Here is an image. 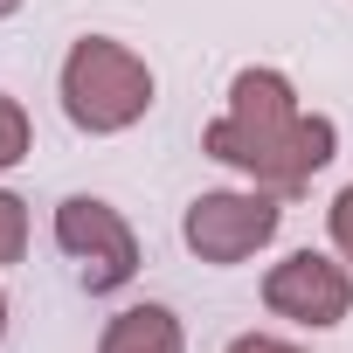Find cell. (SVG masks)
Returning a JSON list of instances; mask_svg holds the SVG:
<instances>
[{
	"label": "cell",
	"instance_id": "cell-8",
	"mask_svg": "<svg viewBox=\"0 0 353 353\" xmlns=\"http://www.w3.org/2000/svg\"><path fill=\"white\" fill-rule=\"evenodd\" d=\"M28 152V111L14 97H0V166H14Z\"/></svg>",
	"mask_w": 353,
	"mask_h": 353
},
{
	"label": "cell",
	"instance_id": "cell-1",
	"mask_svg": "<svg viewBox=\"0 0 353 353\" xmlns=\"http://www.w3.org/2000/svg\"><path fill=\"white\" fill-rule=\"evenodd\" d=\"M215 159L256 173L263 188H305L312 173L332 159V125L325 118H305L291 83L277 70H243L229 83V111L208 125L201 139Z\"/></svg>",
	"mask_w": 353,
	"mask_h": 353
},
{
	"label": "cell",
	"instance_id": "cell-2",
	"mask_svg": "<svg viewBox=\"0 0 353 353\" xmlns=\"http://www.w3.org/2000/svg\"><path fill=\"white\" fill-rule=\"evenodd\" d=\"M145 104H152V70L125 42L90 35V42L70 49V63H63V111H70V125L125 132V125L145 118Z\"/></svg>",
	"mask_w": 353,
	"mask_h": 353
},
{
	"label": "cell",
	"instance_id": "cell-5",
	"mask_svg": "<svg viewBox=\"0 0 353 353\" xmlns=\"http://www.w3.org/2000/svg\"><path fill=\"white\" fill-rule=\"evenodd\" d=\"M263 305H270L277 319H298V325H339L346 305H353V284H346V270H339L332 256L298 250V256H284V263L263 277Z\"/></svg>",
	"mask_w": 353,
	"mask_h": 353
},
{
	"label": "cell",
	"instance_id": "cell-4",
	"mask_svg": "<svg viewBox=\"0 0 353 353\" xmlns=\"http://www.w3.org/2000/svg\"><path fill=\"white\" fill-rule=\"evenodd\" d=\"M181 236L201 263H243L277 236V201L270 194H201L188 208Z\"/></svg>",
	"mask_w": 353,
	"mask_h": 353
},
{
	"label": "cell",
	"instance_id": "cell-11",
	"mask_svg": "<svg viewBox=\"0 0 353 353\" xmlns=\"http://www.w3.org/2000/svg\"><path fill=\"white\" fill-rule=\"evenodd\" d=\"M14 8H21V0H0V14H14Z\"/></svg>",
	"mask_w": 353,
	"mask_h": 353
},
{
	"label": "cell",
	"instance_id": "cell-10",
	"mask_svg": "<svg viewBox=\"0 0 353 353\" xmlns=\"http://www.w3.org/2000/svg\"><path fill=\"white\" fill-rule=\"evenodd\" d=\"M229 353H298V346H284V339H263V332H243Z\"/></svg>",
	"mask_w": 353,
	"mask_h": 353
},
{
	"label": "cell",
	"instance_id": "cell-7",
	"mask_svg": "<svg viewBox=\"0 0 353 353\" xmlns=\"http://www.w3.org/2000/svg\"><path fill=\"white\" fill-rule=\"evenodd\" d=\"M28 250V208L14 194H0V263H14Z\"/></svg>",
	"mask_w": 353,
	"mask_h": 353
},
{
	"label": "cell",
	"instance_id": "cell-3",
	"mask_svg": "<svg viewBox=\"0 0 353 353\" xmlns=\"http://www.w3.org/2000/svg\"><path fill=\"white\" fill-rule=\"evenodd\" d=\"M56 243L70 250L83 291H118V284H132V270H139V243H132L125 215H118L111 201H97V194H70V201L56 208Z\"/></svg>",
	"mask_w": 353,
	"mask_h": 353
},
{
	"label": "cell",
	"instance_id": "cell-9",
	"mask_svg": "<svg viewBox=\"0 0 353 353\" xmlns=\"http://www.w3.org/2000/svg\"><path fill=\"white\" fill-rule=\"evenodd\" d=\"M332 243L353 256V188H339V201H332Z\"/></svg>",
	"mask_w": 353,
	"mask_h": 353
},
{
	"label": "cell",
	"instance_id": "cell-6",
	"mask_svg": "<svg viewBox=\"0 0 353 353\" xmlns=\"http://www.w3.org/2000/svg\"><path fill=\"white\" fill-rule=\"evenodd\" d=\"M97 353H181V319L166 305H132L104 325V346Z\"/></svg>",
	"mask_w": 353,
	"mask_h": 353
},
{
	"label": "cell",
	"instance_id": "cell-12",
	"mask_svg": "<svg viewBox=\"0 0 353 353\" xmlns=\"http://www.w3.org/2000/svg\"><path fill=\"white\" fill-rule=\"evenodd\" d=\"M0 332H8V298H0Z\"/></svg>",
	"mask_w": 353,
	"mask_h": 353
}]
</instances>
